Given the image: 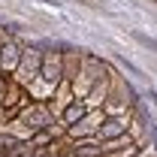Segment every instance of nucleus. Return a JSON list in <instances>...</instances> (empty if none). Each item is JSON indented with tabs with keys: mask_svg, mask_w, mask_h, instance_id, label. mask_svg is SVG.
Here are the masks:
<instances>
[{
	"mask_svg": "<svg viewBox=\"0 0 157 157\" xmlns=\"http://www.w3.org/2000/svg\"><path fill=\"white\" fill-rule=\"evenodd\" d=\"M133 36H136L139 42H142V45H148V48H151V52H157V39H151V36H145V33H133Z\"/></svg>",
	"mask_w": 157,
	"mask_h": 157,
	"instance_id": "1",
	"label": "nucleus"
}]
</instances>
